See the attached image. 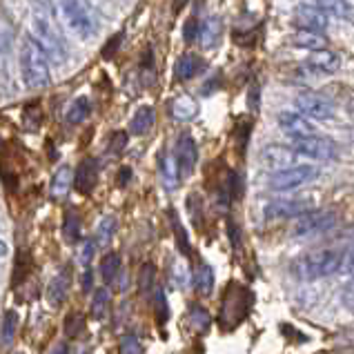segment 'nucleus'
Masks as SVG:
<instances>
[{"label":"nucleus","instance_id":"nucleus-6","mask_svg":"<svg viewBox=\"0 0 354 354\" xmlns=\"http://www.w3.org/2000/svg\"><path fill=\"white\" fill-rule=\"evenodd\" d=\"M290 147L295 149V154L299 158L319 160V163H328V160L337 158V145H335V140H330L326 136L312 134V136H306V138H297Z\"/></svg>","mask_w":354,"mask_h":354},{"label":"nucleus","instance_id":"nucleus-37","mask_svg":"<svg viewBox=\"0 0 354 354\" xmlns=\"http://www.w3.org/2000/svg\"><path fill=\"white\" fill-rule=\"evenodd\" d=\"M189 321L198 332H205L209 328V315L201 306H194L189 310Z\"/></svg>","mask_w":354,"mask_h":354},{"label":"nucleus","instance_id":"nucleus-18","mask_svg":"<svg viewBox=\"0 0 354 354\" xmlns=\"http://www.w3.org/2000/svg\"><path fill=\"white\" fill-rule=\"evenodd\" d=\"M156 123V112H154V107H149V105H143V107H138L136 109V114L131 116L129 120V131L134 136H145L147 131L154 127Z\"/></svg>","mask_w":354,"mask_h":354},{"label":"nucleus","instance_id":"nucleus-3","mask_svg":"<svg viewBox=\"0 0 354 354\" xmlns=\"http://www.w3.org/2000/svg\"><path fill=\"white\" fill-rule=\"evenodd\" d=\"M58 9H60V14H63L67 27L72 29L78 38L89 40L96 36L98 20L92 12V7H89L85 0H58Z\"/></svg>","mask_w":354,"mask_h":354},{"label":"nucleus","instance_id":"nucleus-30","mask_svg":"<svg viewBox=\"0 0 354 354\" xmlns=\"http://www.w3.org/2000/svg\"><path fill=\"white\" fill-rule=\"evenodd\" d=\"M109 308V290L107 288H98L92 297V317L94 319H103L107 315Z\"/></svg>","mask_w":354,"mask_h":354},{"label":"nucleus","instance_id":"nucleus-38","mask_svg":"<svg viewBox=\"0 0 354 354\" xmlns=\"http://www.w3.org/2000/svg\"><path fill=\"white\" fill-rule=\"evenodd\" d=\"M94 250H96V243L92 239H85L83 248H80V252H78V263L83 268H89V263H92V259H94Z\"/></svg>","mask_w":354,"mask_h":354},{"label":"nucleus","instance_id":"nucleus-14","mask_svg":"<svg viewBox=\"0 0 354 354\" xmlns=\"http://www.w3.org/2000/svg\"><path fill=\"white\" fill-rule=\"evenodd\" d=\"M277 120H279V127L286 131L288 136L295 138V140L312 136L317 131L315 125H312V120L306 118L303 114H299V112H281Z\"/></svg>","mask_w":354,"mask_h":354},{"label":"nucleus","instance_id":"nucleus-28","mask_svg":"<svg viewBox=\"0 0 354 354\" xmlns=\"http://www.w3.org/2000/svg\"><path fill=\"white\" fill-rule=\"evenodd\" d=\"M317 7L321 9V12L326 14H335L339 18H348L350 16V5L348 0H315Z\"/></svg>","mask_w":354,"mask_h":354},{"label":"nucleus","instance_id":"nucleus-32","mask_svg":"<svg viewBox=\"0 0 354 354\" xmlns=\"http://www.w3.org/2000/svg\"><path fill=\"white\" fill-rule=\"evenodd\" d=\"M154 279H156V268L151 266V263H145L143 268H140V272H138V288H140V292H151L154 290Z\"/></svg>","mask_w":354,"mask_h":354},{"label":"nucleus","instance_id":"nucleus-13","mask_svg":"<svg viewBox=\"0 0 354 354\" xmlns=\"http://www.w3.org/2000/svg\"><path fill=\"white\" fill-rule=\"evenodd\" d=\"M341 67V56L332 49H321V52H312L306 60V69L315 76H330L337 74Z\"/></svg>","mask_w":354,"mask_h":354},{"label":"nucleus","instance_id":"nucleus-16","mask_svg":"<svg viewBox=\"0 0 354 354\" xmlns=\"http://www.w3.org/2000/svg\"><path fill=\"white\" fill-rule=\"evenodd\" d=\"M69 283H72V277H69V268H63L52 279V283L47 286V301L52 303V308H60V303L67 299Z\"/></svg>","mask_w":354,"mask_h":354},{"label":"nucleus","instance_id":"nucleus-33","mask_svg":"<svg viewBox=\"0 0 354 354\" xmlns=\"http://www.w3.org/2000/svg\"><path fill=\"white\" fill-rule=\"evenodd\" d=\"M160 169H163V178H165V185L169 189H174L178 185V169H176V163H174V156H167L163 158V163H160Z\"/></svg>","mask_w":354,"mask_h":354},{"label":"nucleus","instance_id":"nucleus-43","mask_svg":"<svg viewBox=\"0 0 354 354\" xmlns=\"http://www.w3.org/2000/svg\"><path fill=\"white\" fill-rule=\"evenodd\" d=\"M343 268H348L350 272H354V248L350 250L348 259H343Z\"/></svg>","mask_w":354,"mask_h":354},{"label":"nucleus","instance_id":"nucleus-36","mask_svg":"<svg viewBox=\"0 0 354 354\" xmlns=\"http://www.w3.org/2000/svg\"><path fill=\"white\" fill-rule=\"evenodd\" d=\"M169 277H171V283H174L176 288H185L189 283V270H187V266L183 261H176L174 270L169 272Z\"/></svg>","mask_w":354,"mask_h":354},{"label":"nucleus","instance_id":"nucleus-40","mask_svg":"<svg viewBox=\"0 0 354 354\" xmlns=\"http://www.w3.org/2000/svg\"><path fill=\"white\" fill-rule=\"evenodd\" d=\"M125 145H127L125 131H114L112 138H109V151H112V154H120V151L125 149Z\"/></svg>","mask_w":354,"mask_h":354},{"label":"nucleus","instance_id":"nucleus-22","mask_svg":"<svg viewBox=\"0 0 354 354\" xmlns=\"http://www.w3.org/2000/svg\"><path fill=\"white\" fill-rule=\"evenodd\" d=\"M198 36H201V45L205 49L214 47L221 38V18L218 16H209L203 27H198Z\"/></svg>","mask_w":354,"mask_h":354},{"label":"nucleus","instance_id":"nucleus-23","mask_svg":"<svg viewBox=\"0 0 354 354\" xmlns=\"http://www.w3.org/2000/svg\"><path fill=\"white\" fill-rule=\"evenodd\" d=\"M114 234H116V218L112 214H107L96 225V236H94L96 248H107L114 241Z\"/></svg>","mask_w":354,"mask_h":354},{"label":"nucleus","instance_id":"nucleus-9","mask_svg":"<svg viewBox=\"0 0 354 354\" xmlns=\"http://www.w3.org/2000/svg\"><path fill=\"white\" fill-rule=\"evenodd\" d=\"M310 209H315V205L306 198H274L266 205L263 214H266L268 221H279V218H299Z\"/></svg>","mask_w":354,"mask_h":354},{"label":"nucleus","instance_id":"nucleus-26","mask_svg":"<svg viewBox=\"0 0 354 354\" xmlns=\"http://www.w3.org/2000/svg\"><path fill=\"white\" fill-rule=\"evenodd\" d=\"M214 270H212V266H207V263H203V266H198V270L194 272V288L198 295H212V290H214Z\"/></svg>","mask_w":354,"mask_h":354},{"label":"nucleus","instance_id":"nucleus-41","mask_svg":"<svg viewBox=\"0 0 354 354\" xmlns=\"http://www.w3.org/2000/svg\"><path fill=\"white\" fill-rule=\"evenodd\" d=\"M196 36H198V20L189 18L185 23V43H194Z\"/></svg>","mask_w":354,"mask_h":354},{"label":"nucleus","instance_id":"nucleus-34","mask_svg":"<svg viewBox=\"0 0 354 354\" xmlns=\"http://www.w3.org/2000/svg\"><path fill=\"white\" fill-rule=\"evenodd\" d=\"M151 297H154V310H156V315H158V321L165 323L167 317H169V308H167V299H165L163 288L154 286V290H151Z\"/></svg>","mask_w":354,"mask_h":354},{"label":"nucleus","instance_id":"nucleus-42","mask_svg":"<svg viewBox=\"0 0 354 354\" xmlns=\"http://www.w3.org/2000/svg\"><path fill=\"white\" fill-rule=\"evenodd\" d=\"M83 290H92V270H83Z\"/></svg>","mask_w":354,"mask_h":354},{"label":"nucleus","instance_id":"nucleus-11","mask_svg":"<svg viewBox=\"0 0 354 354\" xmlns=\"http://www.w3.org/2000/svg\"><path fill=\"white\" fill-rule=\"evenodd\" d=\"M297 160H299V156L295 154V149L286 147V145H268L261 151V163L268 169H274V171L299 165Z\"/></svg>","mask_w":354,"mask_h":354},{"label":"nucleus","instance_id":"nucleus-21","mask_svg":"<svg viewBox=\"0 0 354 354\" xmlns=\"http://www.w3.org/2000/svg\"><path fill=\"white\" fill-rule=\"evenodd\" d=\"M118 272H120V254L118 252H107V254L100 259V268H98V274H100V279H103L105 288L112 286V283L116 281Z\"/></svg>","mask_w":354,"mask_h":354},{"label":"nucleus","instance_id":"nucleus-10","mask_svg":"<svg viewBox=\"0 0 354 354\" xmlns=\"http://www.w3.org/2000/svg\"><path fill=\"white\" fill-rule=\"evenodd\" d=\"M174 163H176L178 178L180 180H185V178H189L192 174H194L196 163H198V149H196L194 138H192L189 134H183V136L176 140Z\"/></svg>","mask_w":354,"mask_h":354},{"label":"nucleus","instance_id":"nucleus-8","mask_svg":"<svg viewBox=\"0 0 354 354\" xmlns=\"http://www.w3.org/2000/svg\"><path fill=\"white\" fill-rule=\"evenodd\" d=\"M295 107L299 114H303L310 120H328L335 116V105L326 96L315 92H301L295 98Z\"/></svg>","mask_w":354,"mask_h":354},{"label":"nucleus","instance_id":"nucleus-27","mask_svg":"<svg viewBox=\"0 0 354 354\" xmlns=\"http://www.w3.org/2000/svg\"><path fill=\"white\" fill-rule=\"evenodd\" d=\"M89 98L87 96H78L72 105L67 107V112H65V118H67V123L69 125H80V123H85L87 116H89Z\"/></svg>","mask_w":354,"mask_h":354},{"label":"nucleus","instance_id":"nucleus-19","mask_svg":"<svg viewBox=\"0 0 354 354\" xmlns=\"http://www.w3.org/2000/svg\"><path fill=\"white\" fill-rule=\"evenodd\" d=\"M169 114H171V118H176V120H180V123H185V120H192L198 114V105H196V100L192 98V96H187V94L176 96L169 103Z\"/></svg>","mask_w":354,"mask_h":354},{"label":"nucleus","instance_id":"nucleus-29","mask_svg":"<svg viewBox=\"0 0 354 354\" xmlns=\"http://www.w3.org/2000/svg\"><path fill=\"white\" fill-rule=\"evenodd\" d=\"M63 236L67 243H76L80 239V218L76 212H67L63 221Z\"/></svg>","mask_w":354,"mask_h":354},{"label":"nucleus","instance_id":"nucleus-46","mask_svg":"<svg viewBox=\"0 0 354 354\" xmlns=\"http://www.w3.org/2000/svg\"><path fill=\"white\" fill-rule=\"evenodd\" d=\"M7 252H9L7 243H5V241H0V259H5V257H7Z\"/></svg>","mask_w":354,"mask_h":354},{"label":"nucleus","instance_id":"nucleus-1","mask_svg":"<svg viewBox=\"0 0 354 354\" xmlns=\"http://www.w3.org/2000/svg\"><path fill=\"white\" fill-rule=\"evenodd\" d=\"M20 76L29 89H43L52 83V69H49V58L40 49V45L32 36H27L20 45L18 54Z\"/></svg>","mask_w":354,"mask_h":354},{"label":"nucleus","instance_id":"nucleus-15","mask_svg":"<svg viewBox=\"0 0 354 354\" xmlns=\"http://www.w3.org/2000/svg\"><path fill=\"white\" fill-rule=\"evenodd\" d=\"M74 185L80 194H85V196H89L94 192V187L98 185V163L94 158L80 160V165L74 174Z\"/></svg>","mask_w":354,"mask_h":354},{"label":"nucleus","instance_id":"nucleus-35","mask_svg":"<svg viewBox=\"0 0 354 354\" xmlns=\"http://www.w3.org/2000/svg\"><path fill=\"white\" fill-rule=\"evenodd\" d=\"M118 350H120V354H143V346H140V341H138L136 335H123V337H120Z\"/></svg>","mask_w":354,"mask_h":354},{"label":"nucleus","instance_id":"nucleus-20","mask_svg":"<svg viewBox=\"0 0 354 354\" xmlns=\"http://www.w3.org/2000/svg\"><path fill=\"white\" fill-rule=\"evenodd\" d=\"M292 45H297L299 49H306V52H321V49H328V38L319 32L299 29V32L292 36Z\"/></svg>","mask_w":354,"mask_h":354},{"label":"nucleus","instance_id":"nucleus-47","mask_svg":"<svg viewBox=\"0 0 354 354\" xmlns=\"http://www.w3.org/2000/svg\"><path fill=\"white\" fill-rule=\"evenodd\" d=\"M18 354H23V352H18Z\"/></svg>","mask_w":354,"mask_h":354},{"label":"nucleus","instance_id":"nucleus-39","mask_svg":"<svg viewBox=\"0 0 354 354\" xmlns=\"http://www.w3.org/2000/svg\"><path fill=\"white\" fill-rule=\"evenodd\" d=\"M171 223H174V230H176V241H178V248H180V254H189V245L185 243V230H183V225L178 223V218H176V214L171 212Z\"/></svg>","mask_w":354,"mask_h":354},{"label":"nucleus","instance_id":"nucleus-31","mask_svg":"<svg viewBox=\"0 0 354 354\" xmlns=\"http://www.w3.org/2000/svg\"><path fill=\"white\" fill-rule=\"evenodd\" d=\"M85 326V319L83 315H78V312H72V315L65 317V323H63V332L67 339H76L80 335V330Z\"/></svg>","mask_w":354,"mask_h":354},{"label":"nucleus","instance_id":"nucleus-45","mask_svg":"<svg viewBox=\"0 0 354 354\" xmlns=\"http://www.w3.org/2000/svg\"><path fill=\"white\" fill-rule=\"evenodd\" d=\"M52 354H67V346L65 343H58V346L52 350Z\"/></svg>","mask_w":354,"mask_h":354},{"label":"nucleus","instance_id":"nucleus-24","mask_svg":"<svg viewBox=\"0 0 354 354\" xmlns=\"http://www.w3.org/2000/svg\"><path fill=\"white\" fill-rule=\"evenodd\" d=\"M201 72V60L194 54H185L176 60L174 65V76L178 80H189Z\"/></svg>","mask_w":354,"mask_h":354},{"label":"nucleus","instance_id":"nucleus-5","mask_svg":"<svg viewBox=\"0 0 354 354\" xmlns=\"http://www.w3.org/2000/svg\"><path fill=\"white\" fill-rule=\"evenodd\" d=\"M319 176V167L317 165H308V163H299V165H292L288 169H281L274 171L268 180V187L272 192H292L297 187L308 185L310 180H315Z\"/></svg>","mask_w":354,"mask_h":354},{"label":"nucleus","instance_id":"nucleus-7","mask_svg":"<svg viewBox=\"0 0 354 354\" xmlns=\"http://www.w3.org/2000/svg\"><path fill=\"white\" fill-rule=\"evenodd\" d=\"M337 223V214L328 209H310L306 214H301L295 221V227H292V234L303 239V236H315L323 234V232L332 230Z\"/></svg>","mask_w":354,"mask_h":354},{"label":"nucleus","instance_id":"nucleus-2","mask_svg":"<svg viewBox=\"0 0 354 354\" xmlns=\"http://www.w3.org/2000/svg\"><path fill=\"white\" fill-rule=\"evenodd\" d=\"M343 270V254L337 250H317L292 263V274L301 281L328 279Z\"/></svg>","mask_w":354,"mask_h":354},{"label":"nucleus","instance_id":"nucleus-25","mask_svg":"<svg viewBox=\"0 0 354 354\" xmlns=\"http://www.w3.org/2000/svg\"><path fill=\"white\" fill-rule=\"evenodd\" d=\"M16 330H18V315L14 310H7L0 321V348H9L12 341L16 339Z\"/></svg>","mask_w":354,"mask_h":354},{"label":"nucleus","instance_id":"nucleus-12","mask_svg":"<svg viewBox=\"0 0 354 354\" xmlns=\"http://www.w3.org/2000/svg\"><path fill=\"white\" fill-rule=\"evenodd\" d=\"M295 23L299 25V29H306V32H319L323 34L330 25V18L326 12H321L319 7L312 5H299L295 12Z\"/></svg>","mask_w":354,"mask_h":354},{"label":"nucleus","instance_id":"nucleus-17","mask_svg":"<svg viewBox=\"0 0 354 354\" xmlns=\"http://www.w3.org/2000/svg\"><path fill=\"white\" fill-rule=\"evenodd\" d=\"M72 185H74V171H72V167H69V165H60L56 169L54 178H52V187H49V194H52L54 201H63L69 194Z\"/></svg>","mask_w":354,"mask_h":354},{"label":"nucleus","instance_id":"nucleus-4","mask_svg":"<svg viewBox=\"0 0 354 354\" xmlns=\"http://www.w3.org/2000/svg\"><path fill=\"white\" fill-rule=\"evenodd\" d=\"M34 34L36 36H32V38L40 45L45 56L52 60V63L63 65L67 60V45L63 43V38H60V34L54 29L52 20L43 14H36L34 16Z\"/></svg>","mask_w":354,"mask_h":354},{"label":"nucleus","instance_id":"nucleus-44","mask_svg":"<svg viewBox=\"0 0 354 354\" xmlns=\"http://www.w3.org/2000/svg\"><path fill=\"white\" fill-rule=\"evenodd\" d=\"M129 176H131V171L127 167L120 169V185H127L129 183Z\"/></svg>","mask_w":354,"mask_h":354}]
</instances>
